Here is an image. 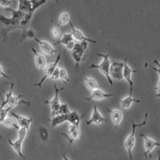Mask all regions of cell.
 <instances>
[{
	"instance_id": "1",
	"label": "cell",
	"mask_w": 160,
	"mask_h": 160,
	"mask_svg": "<svg viewBox=\"0 0 160 160\" xmlns=\"http://www.w3.org/2000/svg\"><path fill=\"white\" fill-rule=\"evenodd\" d=\"M8 11H11L12 14V17L11 18H8V17L4 16L0 13V23L2 24L4 27L10 28H15L19 27L20 22L24 16H25V13L21 12V11H18V10H13L11 8H6Z\"/></svg>"
},
{
	"instance_id": "9",
	"label": "cell",
	"mask_w": 160,
	"mask_h": 160,
	"mask_svg": "<svg viewBox=\"0 0 160 160\" xmlns=\"http://www.w3.org/2000/svg\"><path fill=\"white\" fill-rule=\"evenodd\" d=\"M124 66H123V71H122V76L123 79H125L130 85V94L129 95H133V91H134V82L132 79V75L134 73H137L138 71L135 70H133L129 67L128 63V58L124 59Z\"/></svg>"
},
{
	"instance_id": "10",
	"label": "cell",
	"mask_w": 160,
	"mask_h": 160,
	"mask_svg": "<svg viewBox=\"0 0 160 160\" xmlns=\"http://www.w3.org/2000/svg\"><path fill=\"white\" fill-rule=\"evenodd\" d=\"M141 136L143 138V148H144V155H145L146 159H148V155H151L153 150L156 147H160V142H157L155 140L149 138L144 134H141Z\"/></svg>"
},
{
	"instance_id": "12",
	"label": "cell",
	"mask_w": 160,
	"mask_h": 160,
	"mask_svg": "<svg viewBox=\"0 0 160 160\" xmlns=\"http://www.w3.org/2000/svg\"><path fill=\"white\" fill-rule=\"evenodd\" d=\"M69 24L71 28V35H72L75 41H77V42H92V43H97V42L95 40L91 39V38L86 37L82 31H80L79 29H78V28H75V26L73 25L71 21L69 22Z\"/></svg>"
},
{
	"instance_id": "18",
	"label": "cell",
	"mask_w": 160,
	"mask_h": 160,
	"mask_svg": "<svg viewBox=\"0 0 160 160\" xmlns=\"http://www.w3.org/2000/svg\"><path fill=\"white\" fill-rule=\"evenodd\" d=\"M68 122L71 125H74L79 128L81 123V116L77 111H73L68 114Z\"/></svg>"
},
{
	"instance_id": "11",
	"label": "cell",
	"mask_w": 160,
	"mask_h": 160,
	"mask_svg": "<svg viewBox=\"0 0 160 160\" xmlns=\"http://www.w3.org/2000/svg\"><path fill=\"white\" fill-rule=\"evenodd\" d=\"M112 96H114V94L106 93L100 88H98V89H95L91 91V95L88 98L85 97L84 99L87 100V101H101V100L111 98Z\"/></svg>"
},
{
	"instance_id": "33",
	"label": "cell",
	"mask_w": 160,
	"mask_h": 160,
	"mask_svg": "<svg viewBox=\"0 0 160 160\" xmlns=\"http://www.w3.org/2000/svg\"><path fill=\"white\" fill-rule=\"evenodd\" d=\"M12 1L13 0H0V6L6 9V8H9Z\"/></svg>"
},
{
	"instance_id": "30",
	"label": "cell",
	"mask_w": 160,
	"mask_h": 160,
	"mask_svg": "<svg viewBox=\"0 0 160 160\" xmlns=\"http://www.w3.org/2000/svg\"><path fill=\"white\" fill-rule=\"evenodd\" d=\"M51 35L54 39H58L61 37V30L58 27H54L51 29Z\"/></svg>"
},
{
	"instance_id": "39",
	"label": "cell",
	"mask_w": 160,
	"mask_h": 160,
	"mask_svg": "<svg viewBox=\"0 0 160 160\" xmlns=\"http://www.w3.org/2000/svg\"><path fill=\"white\" fill-rule=\"evenodd\" d=\"M0 123H1V122H0Z\"/></svg>"
},
{
	"instance_id": "20",
	"label": "cell",
	"mask_w": 160,
	"mask_h": 160,
	"mask_svg": "<svg viewBox=\"0 0 160 160\" xmlns=\"http://www.w3.org/2000/svg\"><path fill=\"white\" fill-rule=\"evenodd\" d=\"M21 98H22V95H11V98H10L9 101H8V107H11V108H14L15 107L18 106V104L23 103V104H27L28 106L31 105V103L28 102H26L24 100H20Z\"/></svg>"
},
{
	"instance_id": "19",
	"label": "cell",
	"mask_w": 160,
	"mask_h": 160,
	"mask_svg": "<svg viewBox=\"0 0 160 160\" xmlns=\"http://www.w3.org/2000/svg\"><path fill=\"white\" fill-rule=\"evenodd\" d=\"M134 102H140V100L134 98L132 95H128L120 100V105L122 109H129Z\"/></svg>"
},
{
	"instance_id": "29",
	"label": "cell",
	"mask_w": 160,
	"mask_h": 160,
	"mask_svg": "<svg viewBox=\"0 0 160 160\" xmlns=\"http://www.w3.org/2000/svg\"><path fill=\"white\" fill-rule=\"evenodd\" d=\"M71 112L69 109V107L67 103H62L60 105L59 108L58 110V112H57L56 115H68L69 113Z\"/></svg>"
},
{
	"instance_id": "38",
	"label": "cell",
	"mask_w": 160,
	"mask_h": 160,
	"mask_svg": "<svg viewBox=\"0 0 160 160\" xmlns=\"http://www.w3.org/2000/svg\"><path fill=\"white\" fill-rule=\"evenodd\" d=\"M158 160H160V151H158Z\"/></svg>"
},
{
	"instance_id": "24",
	"label": "cell",
	"mask_w": 160,
	"mask_h": 160,
	"mask_svg": "<svg viewBox=\"0 0 160 160\" xmlns=\"http://www.w3.org/2000/svg\"><path fill=\"white\" fill-rule=\"evenodd\" d=\"M71 15L68 12H62L60 14L58 18V24L59 26H65L71 22Z\"/></svg>"
},
{
	"instance_id": "36",
	"label": "cell",
	"mask_w": 160,
	"mask_h": 160,
	"mask_svg": "<svg viewBox=\"0 0 160 160\" xmlns=\"http://www.w3.org/2000/svg\"><path fill=\"white\" fill-rule=\"evenodd\" d=\"M154 63H155V65H156L157 67H158V70H159V71H160V62H158V61H157V60L155 59V61H154Z\"/></svg>"
},
{
	"instance_id": "6",
	"label": "cell",
	"mask_w": 160,
	"mask_h": 160,
	"mask_svg": "<svg viewBox=\"0 0 160 160\" xmlns=\"http://www.w3.org/2000/svg\"><path fill=\"white\" fill-rule=\"evenodd\" d=\"M54 88H55V95L53 97V98L51 100H46L44 101V103L49 104L50 108L51 110V117L55 116L58 112V110L59 108L60 105H61V102H60L59 100V92L64 90V88H58L56 85H54Z\"/></svg>"
},
{
	"instance_id": "3",
	"label": "cell",
	"mask_w": 160,
	"mask_h": 160,
	"mask_svg": "<svg viewBox=\"0 0 160 160\" xmlns=\"http://www.w3.org/2000/svg\"><path fill=\"white\" fill-rule=\"evenodd\" d=\"M97 55L102 58V62L99 64L92 63L89 67V68H96L99 70V71L102 75L107 78L108 82L110 83L111 88H113V80L111 79L110 76V67H111V61L109 58V54H101V53H97Z\"/></svg>"
},
{
	"instance_id": "14",
	"label": "cell",
	"mask_w": 160,
	"mask_h": 160,
	"mask_svg": "<svg viewBox=\"0 0 160 160\" xmlns=\"http://www.w3.org/2000/svg\"><path fill=\"white\" fill-rule=\"evenodd\" d=\"M11 116L15 118V120L17 121V123H18V127L20 128H25L27 130H29L33 120L32 117L22 116V115H18V114H16L14 111H11Z\"/></svg>"
},
{
	"instance_id": "23",
	"label": "cell",
	"mask_w": 160,
	"mask_h": 160,
	"mask_svg": "<svg viewBox=\"0 0 160 160\" xmlns=\"http://www.w3.org/2000/svg\"><path fill=\"white\" fill-rule=\"evenodd\" d=\"M2 123L4 126L8 127V128H16L17 130L19 129V127H18V123H17V121L15 120V118L12 116H8L5 118L2 122Z\"/></svg>"
},
{
	"instance_id": "15",
	"label": "cell",
	"mask_w": 160,
	"mask_h": 160,
	"mask_svg": "<svg viewBox=\"0 0 160 160\" xmlns=\"http://www.w3.org/2000/svg\"><path fill=\"white\" fill-rule=\"evenodd\" d=\"M106 121H108V119L101 115V113L98 110L97 106L94 105L92 115L88 121H86V124H87V126H90L91 124H101Z\"/></svg>"
},
{
	"instance_id": "27",
	"label": "cell",
	"mask_w": 160,
	"mask_h": 160,
	"mask_svg": "<svg viewBox=\"0 0 160 160\" xmlns=\"http://www.w3.org/2000/svg\"><path fill=\"white\" fill-rule=\"evenodd\" d=\"M59 79L65 84H68L69 82L68 72L64 68H59Z\"/></svg>"
},
{
	"instance_id": "31",
	"label": "cell",
	"mask_w": 160,
	"mask_h": 160,
	"mask_svg": "<svg viewBox=\"0 0 160 160\" xmlns=\"http://www.w3.org/2000/svg\"><path fill=\"white\" fill-rule=\"evenodd\" d=\"M152 69L155 71H156L158 74V76H159V80H158V83H157L156 87H155V91H156V94H155V97H158V98H160V71L158 70L157 68H152Z\"/></svg>"
},
{
	"instance_id": "37",
	"label": "cell",
	"mask_w": 160,
	"mask_h": 160,
	"mask_svg": "<svg viewBox=\"0 0 160 160\" xmlns=\"http://www.w3.org/2000/svg\"><path fill=\"white\" fill-rule=\"evenodd\" d=\"M62 160H70V158L69 157L67 156L65 154H63V155H62Z\"/></svg>"
},
{
	"instance_id": "4",
	"label": "cell",
	"mask_w": 160,
	"mask_h": 160,
	"mask_svg": "<svg viewBox=\"0 0 160 160\" xmlns=\"http://www.w3.org/2000/svg\"><path fill=\"white\" fill-rule=\"evenodd\" d=\"M28 130L25 129V128H19L18 130V138L15 141H11V139H8L9 145L22 158H26L25 155H23V152H22V143H23L26 136L28 135Z\"/></svg>"
},
{
	"instance_id": "21",
	"label": "cell",
	"mask_w": 160,
	"mask_h": 160,
	"mask_svg": "<svg viewBox=\"0 0 160 160\" xmlns=\"http://www.w3.org/2000/svg\"><path fill=\"white\" fill-rule=\"evenodd\" d=\"M68 115H55V116L51 117V128H56V127L61 125V124H62L63 122H68Z\"/></svg>"
},
{
	"instance_id": "25",
	"label": "cell",
	"mask_w": 160,
	"mask_h": 160,
	"mask_svg": "<svg viewBox=\"0 0 160 160\" xmlns=\"http://www.w3.org/2000/svg\"><path fill=\"white\" fill-rule=\"evenodd\" d=\"M72 41H75L74 38H73L72 35H71V33H66L62 35V38L60 40H58V42H55L54 45H58V44H62V45L66 46L67 44H68L69 42H72Z\"/></svg>"
},
{
	"instance_id": "7",
	"label": "cell",
	"mask_w": 160,
	"mask_h": 160,
	"mask_svg": "<svg viewBox=\"0 0 160 160\" xmlns=\"http://www.w3.org/2000/svg\"><path fill=\"white\" fill-rule=\"evenodd\" d=\"M123 62H118V61H113L110 67V76L112 80H120L123 79L122 76V71H123Z\"/></svg>"
},
{
	"instance_id": "22",
	"label": "cell",
	"mask_w": 160,
	"mask_h": 160,
	"mask_svg": "<svg viewBox=\"0 0 160 160\" xmlns=\"http://www.w3.org/2000/svg\"><path fill=\"white\" fill-rule=\"evenodd\" d=\"M84 85H85L86 88H88L90 91H94L95 89L99 88V85H98V82L94 78H91V77H85L83 78Z\"/></svg>"
},
{
	"instance_id": "32",
	"label": "cell",
	"mask_w": 160,
	"mask_h": 160,
	"mask_svg": "<svg viewBox=\"0 0 160 160\" xmlns=\"http://www.w3.org/2000/svg\"><path fill=\"white\" fill-rule=\"evenodd\" d=\"M51 79H52L53 81H57V80L59 79V68L57 67L55 68V71L53 72L52 75L51 77Z\"/></svg>"
},
{
	"instance_id": "8",
	"label": "cell",
	"mask_w": 160,
	"mask_h": 160,
	"mask_svg": "<svg viewBox=\"0 0 160 160\" xmlns=\"http://www.w3.org/2000/svg\"><path fill=\"white\" fill-rule=\"evenodd\" d=\"M61 135L68 138V142H69V146H71L72 143L77 142L80 138V137H81V131H80V128L70 124L68 126L67 133H62Z\"/></svg>"
},
{
	"instance_id": "5",
	"label": "cell",
	"mask_w": 160,
	"mask_h": 160,
	"mask_svg": "<svg viewBox=\"0 0 160 160\" xmlns=\"http://www.w3.org/2000/svg\"><path fill=\"white\" fill-rule=\"evenodd\" d=\"M60 59H61V55L59 54V55H58V57L56 58V59H55V62H51V63L48 64V65H47V67H46L45 69H44L43 77L41 78V80H40L39 82H37V83L34 84L35 87H38V88H42V84L44 83V82H45L46 80L48 79V78H51L53 72L55 71V68L58 67V62H59Z\"/></svg>"
},
{
	"instance_id": "26",
	"label": "cell",
	"mask_w": 160,
	"mask_h": 160,
	"mask_svg": "<svg viewBox=\"0 0 160 160\" xmlns=\"http://www.w3.org/2000/svg\"><path fill=\"white\" fill-rule=\"evenodd\" d=\"M84 55H85L84 53L77 52V51H72V57H73V58H74V61L75 62V67H76V68H78V64L82 62L84 58H85Z\"/></svg>"
},
{
	"instance_id": "35",
	"label": "cell",
	"mask_w": 160,
	"mask_h": 160,
	"mask_svg": "<svg viewBox=\"0 0 160 160\" xmlns=\"http://www.w3.org/2000/svg\"><path fill=\"white\" fill-rule=\"evenodd\" d=\"M0 77H2V78H7V79H9V80L11 79V77H10L8 75H7V73L4 71L3 68H2V67L1 64H0Z\"/></svg>"
},
{
	"instance_id": "13",
	"label": "cell",
	"mask_w": 160,
	"mask_h": 160,
	"mask_svg": "<svg viewBox=\"0 0 160 160\" xmlns=\"http://www.w3.org/2000/svg\"><path fill=\"white\" fill-rule=\"evenodd\" d=\"M34 40H35L38 43V45L40 47V50H41L42 53H43V54H45L47 55H49V56H53V55H55L56 50L55 49V48L49 42L45 41V40L38 39L37 37H35L34 38Z\"/></svg>"
},
{
	"instance_id": "28",
	"label": "cell",
	"mask_w": 160,
	"mask_h": 160,
	"mask_svg": "<svg viewBox=\"0 0 160 160\" xmlns=\"http://www.w3.org/2000/svg\"><path fill=\"white\" fill-rule=\"evenodd\" d=\"M39 135L40 138L42 140V142H47L49 139L50 134L48 132V129L45 127H40L39 128Z\"/></svg>"
},
{
	"instance_id": "34",
	"label": "cell",
	"mask_w": 160,
	"mask_h": 160,
	"mask_svg": "<svg viewBox=\"0 0 160 160\" xmlns=\"http://www.w3.org/2000/svg\"><path fill=\"white\" fill-rule=\"evenodd\" d=\"M25 37L26 38H35V32H34V31L33 30H28V31H26L25 32Z\"/></svg>"
},
{
	"instance_id": "2",
	"label": "cell",
	"mask_w": 160,
	"mask_h": 160,
	"mask_svg": "<svg viewBox=\"0 0 160 160\" xmlns=\"http://www.w3.org/2000/svg\"><path fill=\"white\" fill-rule=\"evenodd\" d=\"M148 114L146 113L145 117H144V119L142 122L140 123H135L134 121L131 122V125H132V129H131V133L128 135V137L127 138V139L125 140V142H124V147H125V149L127 150L128 153V155H129L130 159H133V155H132V151L135 148V131L138 128H141V127H143L147 124V120H148Z\"/></svg>"
},
{
	"instance_id": "16",
	"label": "cell",
	"mask_w": 160,
	"mask_h": 160,
	"mask_svg": "<svg viewBox=\"0 0 160 160\" xmlns=\"http://www.w3.org/2000/svg\"><path fill=\"white\" fill-rule=\"evenodd\" d=\"M31 51L35 55V62L37 68L39 70L45 69V68L48 65V62H47V58L44 56V55L38 53L34 48H31Z\"/></svg>"
},
{
	"instance_id": "17",
	"label": "cell",
	"mask_w": 160,
	"mask_h": 160,
	"mask_svg": "<svg viewBox=\"0 0 160 160\" xmlns=\"http://www.w3.org/2000/svg\"><path fill=\"white\" fill-rule=\"evenodd\" d=\"M109 113L111 114V121L113 124L115 125V128H118V126L121 124L122 119H123V114L120 110L115 109V110H108Z\"/></svg>"
}]
</instances>
